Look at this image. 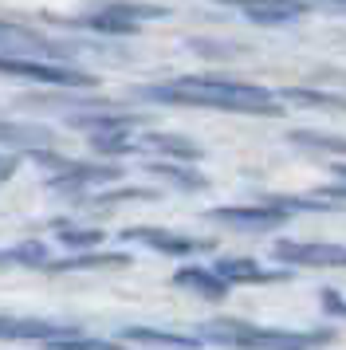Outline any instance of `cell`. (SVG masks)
<instances>
[{"mask_svg":"<svg viewBox=\"0 0 346 350\" xmlns=\"http://www.w3.org/2000/svg\"><path fill=\"white\" fill-rule=\"evenodd\" d=\"M138 95L154 98V103H173V107H209V111L267 114V118H280L283 114L280 98L271 91H264V87L228 83V79H201V75H185V79L165 83V87H142Z\"/></svg>","mask_w":346,"mask_h":350,"instance_id":"6da1fadb","label":"cell"},{"mask_svg":"<svg viewBox=\"0 0 346 350\" xmlns=\"http://www.w3.org/2000/svg\"><path fill=\"white\" fill-rule=\"evenodd\" d=\"M204 334L213 342H228V347H319V342H330V331H264V327H252V323H232V319H220V323H209Z\"/></svg>","mask_w":346,"mask_h":350,"instance_id":"7a4b0ae2","label":"cell"},{"mask_svg":"<svg viewBox=\"0 0 346 350\" xmlns=\"http://www.w3.org/2000/svg\"><path fill=\"white\" fill-rule=\"evenodd\" d=\"M165 16V8L157 4H134V0H110L103 8H94L87 16H75V28H91V32H107V36H130L142 20H157Z\"/></svg>","mask_w":346,"mask_h":350,"instance_id":"3957f363","label":"cell"},{"mask_svg":"<svg viewBox=\"0 0 346 350\" xmlns=\"http://www.w3.org/2000/svg\"><path fill=\"white\" fill-rule=\"evenodd\" d=\"M0 75L8 79H28V83H44V87H94V75L79 71V67H63V64H36L24 55H0Z\"/></svg>","mask_w":346,"mask_h":350,"instance_id":"277c9868","label":"cell"},{"mask_svg":"<svg viewBox=\"0 0 346 350\" xmlns=\"http://www.w3.org/2000/svg\"><path fill=\"white\" fill-rule=\"evenodd\" d=\"M31 158L51 170V177H47L51 189H87V185H107V181L122 177V170H114V165H75V161L51 158L44 150H31Z\"/></svg>","mask_w":346,"mask_h":350,"instance_id":"5b68a950","label":"cell"},{"mask_svg":"<svg viewBox=\"0 0 346 350\" xmlns=\"http://www.w3.org/2000/svg\"><path fill=\"white\" fill-rule=\"evenodd\" d=\"M209 217L220 221V224H232V228H240V232H267V228L287 224L291 208L280 205V201L271 197V201H260V205H232V208L224 205V208H213Z\"/></svg>","mask_w":346,"mask_h":350,"instance_id":"8992f818","label":"cell"},{"mask_svg":"<svg viewBox=\"0 0 346 350\" xmlns=\"http://www.w3.org/2000/svg\"><path fill=\"white\" fill-rule=\"evenodd\" d=\"M276 260L283 264H303V268H346V244H295L280 240Z\"/></svg>","mask_w":346,"mask_h":350,"instance_id":"52a82bcc","label":"cell"},{"mask_svg":"<svg viewBox=\"0 0 346 350\" xmlns=\"http://www.w3.org/2000/svg\"><path fill=\"white\" fill-rule=\"evenodd\" d=\"M217 4H228L256 24H287V20H299L307 12L303 0H217Z\"/></svg>","mask_w":346,"mask_h":350,"instance_id":"ba28073f","label":"cell"},{"mask_svg":"<svg viewBox=\"0 0 346 350\" xmlns=\"http://www.w3.org/2000/svg\"><path fill=\"white\" fill-rule=\"evenodd\" d=\"M122 240H138V244H150L154 252H170V256H197L213 248V240L177 237V232H161V228H126Z\"/></svg>","mask_w":346,"mask_h":350,"instance_id":"9c48e42d","label":"cell"},{"mask_svg":"<svg viewBox=\"0 0 346 350\" xmlns=\"http://www.w3.org/2000/svg\"><path fill=\"white\" fill-rule=\"evenodd\" d=\"M79 327H59V323H44V319H16L0 315V338H28V342H63L67 334H75Z\"/></svg>","mask_w":346,"mask_h":350,"instance_id":"30bf717a","label":"cell"},{"mask_svg":"<svg viewBox=\"0 0 346 350\" xmlns=\"http://www.w3.org/2000/svg\"><path fill=\"white\" fill-rule=\"evenodd\" d=\"M173 284H177V287H189V291H197V295H204V299H224V295H228V284L220 280L217 271H204V268H197V264L177 268Z\"/></svg>","mask_w":346,"mask_h":350,"instance_id":"8fae6325","label":"cell"},{"mask_svg":"<svg viewBox=\"0 0 346 350\" xmlns=\"http://www.w3.org/2000/svg\"><path fill=\"white\" fill-rule=\"evenodd\" d=\"M118 338H122V342H138V347H177V350L201 347V338H189V334H170V331H154V327H126Z\"/></svg>","mask_w":346,"mask_h":350,"instance_id":"7c38bea8","label":"cell"},{"mask_svg":"<svg viewBox=\"0 0 346 350\" xmlns=\"http://www.w3.org/2000/svg\"><path fill=\"white\" fill-rule=\"evenodd\" d=\"M224 284H267V280H280V271H267L260 264H252V260H220L213 264Z\"/></svg>","mask_w":346,"mask_h":350,"instance_id":"4fadbf2b","label":"cell"},{"mask_svg":"<svg viewBox=\"0 0 346 350\" xmlns=\"http://www.w3.org/2000/svg\"><path fill=\"white\" fill-rule=\"evenodd\" d=\"M130 256L126 252H87V256H67V260H55V264H44L47 271H94V268H126Z\"/></svg>","mask_w":346,"mask_h":350,"instance_id":"5bb4252c","label":"cell"},{"mask_svg":"<svg viewBox=\"0 0 346 350\" xmlns=\"http://www.w3.org/2000/svg\"><path fill=\"white\" fill-rule=\"evenodd\" d=\"M51 134L44 126H28V122H0V146H24V150H44Z\"/></svg>","mask_w":346,"mask_h":350,"instance_id":"9a60e30c","label":"cell"},{"mask_svg":"<svg viewBox=\"0 0 346 350\" xmlns=\"http://www.w3.org/2000/svg\"><path fill=\"white\" fill-rule=\"evenodd\" d=\"M0 48L4 51H55L40 32L20 28V24H4V20H0Z\"/></svg>","mask_w":346,"mask_h":350,"instance_id":"2e32d148","label":"cell"},{"mask_svg":"<svg viewBox=\"0 0 346 350\" xmlns=\"http://www.w3.org/2000/svg\"><path fill=\"white\" fill-rule=\"evenodd\" d=\"M283 103L291 107H311V111H343L346 114V95H323V91H307V87H287Z\"/></svg>","mask_w":346,"mask_h":350,"instance_id":"e0dca14e","label":"cell"},{"mask_svg":"<svg viewBox=\"0 0 346 350\" xmlns=\"http://www.w3.org/2000/svg\"><path fill=\"white\" fill-rule=\"evenodd\" d=\"M138 146L146 150H161V154H170V158H181V161H197L201 158V150L193 142H185V138H177V134H146V138H138Z\"/></svg>","mask_w":346,"mask_h":350,"instance_id":"ac0fdd59","label":"cell"},{"mask_svg":"<svg viewBox=\"0 0 346 350\" xmlns=\"http://www.w3.org/2000/svg\"><path fill=\"white\" fill-rule=\"evenodd\" d=\"M4 264L44 268V264H47V248H44V244H36V240H28V244H16V248H0V268H4Z\"/></svg>","mask_w":346,"mask_h":350,"instance_id":"d6986e66","label":"cell"},{"mask_svg":"<svg viewBox=\"0 0 346 350\" xmlns=\"http://www.w3.org/2000/svg\"><path fill=\"white\" fill-rule=\"evenodd\" d=\"M91 146L98 150V154H138L142 146L138 138H130L126 130H103V134H94Z\"/></svg>","mask_w":346,"mask_h":350,"instance_id":"ffe728a7","label":"cell"},{"mask_svg":"<svg viewBox=\"0 0 346 350\" xmlns=\"http://www.w3.org/2000/svg\"><path fill=\"white\" fill-rule=\"evenodd\" d=\"M150 174L165 177V181L181 185V189H204V177L201 174H189L185 165H177V161H154V165H150Z\"/></svg>","mask_w":346,"mask_h":350,"instance_id":"44dd1931","label":"cell"},{"mask_svg":"<svg viewBox=\"0 0 346 350\" xmlns=\"http://www.w3.org/2000/svg\"><path fill=\"white\" fill-rule=\"evenodd\" d=\"M295 146H311V150H327V154H346V138L338 134H319V130H291L287 134Z\"/></svg>","mask_w":346,"mask_h":350,"instance_id":"7402d4cb","label":"cell"},{"mask_svg":"<svg viewBox=\"0 0 346 350\" xmlns=\"http://www.w3.org/2000/svg\"><path fill=\"white\" fill-rule=\"evenodd\" d=\"M59 240L63 244H71V248H91V244L103 240V232H98V228H63Z\"/></svg>","mask_w":346,"mask_h":350,"instance_id":"603a6c76","label":"cell"},{"mask_svg":"<svg viewBox=\"0 0 346 350\" xmlns=\"http://www.w3.org/2000/svg\"><path fill=\"white\" fill-rule=\"evenodd\" d=\"M323 311H330V315H343L346 319V299H343V291H323Z\"/></svg>","mask_w":346,"mask_h":350,"instance_id":"cb8c5ba5","label":"cell"},{"mask_svg":"<svg viewBox=\"0 0 346 350\" xmlns=\"http://www.w3.org/2000/svg\"><path fill=\"white\" fill-rule=\"evenodd\" d=\"M16 174V158H0V181H8Z\"/></svg>","mask_w":346,"mask_h":350,"instance_id":"d4e9b609","label":"cell"},{"mask_svg":"<svg viewBox=\"0 0 346 350\" xmlns=\"http://www.w3.org/2000/svg\"><path fill=\"white\" fill-rule=\"evenodd\" d=\"M334 174H338V177H346V165H334Z\"/></svg>","mask_w":346,"mask_h":350,"instance_id":"484cf974","label":"cell"},{"mask_svg":"<svg viewBox=\"0 0 346 350\" xmlns=\"http://www.w3.org/2000/svg\"><path fill=\"white\" fill-rule=\"evenodd\" d=\"M334 4H343V8H346V0H334Z\"/></svg>","mask_w":346,"mask_h":350,"instance_id":"4316f807","label":"cell"}]
</instances>
